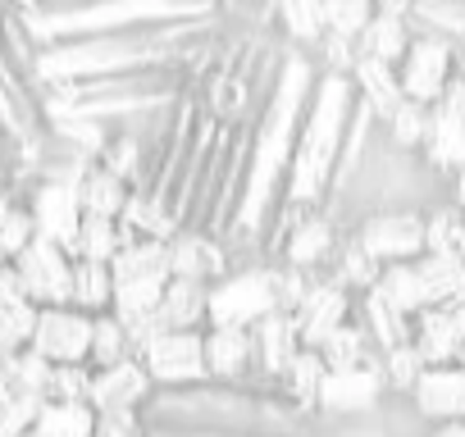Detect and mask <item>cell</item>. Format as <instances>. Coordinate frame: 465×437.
<instances>
[{
  "label": "cell",
  "mask_w": 465,
  "mask_h": 437,
  "mask_svg": "<svg viewBox=\"0 0 465 437\" xmlns=\"http://www.w3.org/2000/svg\"><path fill=\"white\" fill-rule=\"evenodd\" d=\"M420 160L429 173H438L442 182L456 178L465 169V119L447 114L442 105L429 110V132H424V146H420Z\"/></svg>",
  "instance_id": "17"
},
{
  "label": "cell",
  "mask_w": 465,
  "mask_h": 437,
  "mask_svg": "<svg viewBox=\"0 0 465 437\" xmlns=\"http://www.w3.org/2000/svg\"><path fill=\"white\" fill-rule=\"evenodd\" d=\"M142 369L155 387H196L210 383L205 374V333H155L137 351Z\"/></svg>",
  "instance_id": "4"
},
{
  "label": "cell",
  "mask_w": 465,
  "mask_h": 437,
  "mask_svg": "<svg viewBox=\"0 0 465 437\" xmlns=\"http://www.w3.org/2000/svg\"><path fill=\"white\" fill-rule=\"evenodd\" d=\"M119 224H124L133 238H142V242H173V238L183 233V224L173 218V209H169L164 200L146 196V191H133V196H128Z\"/></svg>",
  "instance_id": "24"
},
{
  "label": "cell",
  "mask_w": 465,
  "mask_h": 437,
  "mask_svg": "<svg viewBox=\"0 0 465 437\" xmlns=\"http://www.w3.org/2000/svg\"><path fill=\"white\" fill-rule=\"evenodd\" d=\"M51 369L55 364H46L33 346H24V351H15L10 360H0V374H5V387L10 392H19V396H46V383H51Z\"/></svg>",
  "instance_id": "35"
},
{
  "label": "cell",
  "mask_w": 465,
  "mask_h": 437,
  "mask_svg": "<svg viewBox=\"0 0 465 437\" xmlns=\"http://www.w3.org/2000/svg\"><path fill=\"white\" fill-rule=\"evenodd\" d=\"M205 374L223 387H261L252 333L242 328H205Z\"/></svg>",
  "instance_id": "14"
},
{
  "label": "cell",
  "mask_w": 465,
  "mask_h": 437,
  "mask_svg": "<svg viewBox=\"0 0 465 437\" xmlns=\"http://www.w3.org/2000/svg\"><path fill=\"white\" fill-rule=\"evenodd\" d=\"M379 265L351 242V238H342V247L333 251V265H329V278L338 283V287H347L351 296H361V292H374V283H379Z\"/></svg>",
  "instance_id": "34"
},
{
  "label": "cell",
  "mask_w": 465,
  "mask_h": 437,
  "mask_svg": "<svg viewBox=\"0 0 465 437\" xmlns=\"http://www.w3.org/2000/svg\"><path fill=\"white\" fill-rule=\"evenodd\" d=\"M351 306H356V296H351L347 287H338L329 274H315L311 292H306L302 306L292 310V324H297L302 346H306V351H320V342L351 319Z\"/></svg>",
  "instance_id": "11"
},
{
  "label": "cell",
  "mask_w": 465,
  "mask_h": 437,
  "mask_svg": "<svg viewBox=\"0 0 465 437\" xmlns=\"http://www.w3.org/2000/svg\"><path fill=\"white\" fill-rule=\"evenodd\" d=\"M397 83H401V96L433 110L451 83V46L447 42H433V37H411L401 64H397Z\"/></svg>",
  "instance_id": "8"
},
{
  "label": "cell",
  "mask_w": 465,
  "mask_h": 437,
  "mask_svg": "<svg viewBox=\"0 0 465 437\" xmlns=\"http://www.w3.org/2000/svg\"><path fill=\"white\" fill-rule=\"evenodd\" d=\"M406 401H411V410H415L429 428H438V423H460V419H465V369H460V364L424 369Z\"/></svg>",
  "instance_id": "12"
},
{
  "label": "cell",
  "mask_w": 465,
  "mask_h": 437,
  "mask_svg": "<svg viewBox=\"0 0 465 437\" xmlns=\"http://www.w3.org/2000/svg\"><path fill=\"white\" fill-rule=\"evenodd\" d=\"M205 310H210V287L169 278L155 306V328L160 333H205Z\"/></svg>",
  "instance_id": "18"
},
{
  "label": "cell",
  "mask_w": 465,
  "mask_h": 437,
  "mask_svg": "<svg viewBox=\"0 0 465 437\" xmlns=\"http://www.w3.org/2000/svg\"><path fill=\"white\" fill-rule=\"evenodd\" d=\"M388 401L383 387V369L379 364H356V369H329L320 383V401L315 410L324 419H365Z\"/></svg>",
  "instance_id": "6"
},
{
  "label": "cell",
  "mask_w": 465,
  "mask_h": 437,
  "mask_svg": "<svg viewBox=\"0 0 465 437\" xmlns=\"http://www.w3.org/2000/svg\"><path fill=\"white\" fill-rule=\"evenodd\" d=\"M37 410H42L37 396L5 392V396H0V437H28L33 423H37Z\"/></svg>",
  "instance_id": "41"
},
{
  "label": "cell",
  "mask_w": 465,
  "mask_h": 437,
  "mask_svg": "<svg viewBox=\"0 0 465 437\" xmlns=\"http://www.w3.org/2000/svg\"><path fill=\"white\" fill-rule=\"evenodd\" d=\"M424 437H465V419H460V423H438V428H429Z\"/></svg>",
  "instance_id": "49"
},
{
  "label": "cell",
  "mask_w": 465,
  "mask_h": 437,
  "mask_svg": "<svg viewBox=\"0 0 465 437\" xmlns=\"http://www.w3.org/2000/svg\"><path fill=\"white\" fill-rule=\"evenodd\" d=\"M252 351H256V383L279 392V378L288 374V364H292L297 351H302V337H297L292 315H270V319H261V324L252 328Z\"/></svg>",
  "instance_id": "15"
},
{
  "label": "cell",
  "mask_w": 465,
  "mask_h": 437,
  "mask_svg": "<svg viewBox=\"0 0 465 437\" xmlns=\"http://www.w3.org/2000/svg\"><path fill=\"white\" fill-rule=\"evenodd\" d=\"M460 369H465V351H460Z\"/></svg>",
  "instance_id": "51"
},
{
  "label": "cell",
  "mask_w": 465,
  "mask_h": 437,
  "mask_svg": "<svg viewBox=\"0 0 465 437\" xmlns=\"http://www.w3.org/2000/svg\"><path fill=\"white\" fill-rule=\"evenodd\" d=\"M133 242V233L119 224V218H101V214H83L78 224V238L69 247V260H83V265H114V256Z\"/></svg>",
  "instance_id": "21"
},
{
  "label": "cell",
  "mask_w": 465,
  "mask_h": 437,
  "mask_svg": "<svg viewBox=\"0 0 465 437\" xmlns=\"http://www.w3.org/2000/svg\"><path fill=\"white\" fill-rule=\"evenodd\" d=\"M424 256L465 260V214L451 200H438L433 209H424Z\"/></svg>",
  "instance_id": "28"
},
{
  "label": "cell",
  "mask_w": 465,
  "mask_h": 437,
  "mask_svg": "<svg viewBox=\"0 0 465 437\" xmlns=\"http://www.w3.org/2000/svg\"><path fill=\"white\" fill-rule=\"evenodd\" d=\"M347 238H351L379 269L415 265V260L424 256V214H420V209H383V214L361 218L356 228H347Z\"/></svg>",
  "instance_id": "3"
},
{
  "label": "cell",
  "mask_w": 465,
  "mask_h": 437,
  "mask_svg": "<svg viewBox=\"0 0 465 437\" xmlns=\"http://www.w3.org/2000/svg\"><path fill=\"white\" fill-rule=\"evenodd\" d=\"M324 360H320V351H297V360L288 364V374L279 378V396L283 401H292L297 410H306V414H320L315 410V401H320V383H324Z\"/></svg>",
  "instance_id": "29"
},
{
  "label": "cell",
  "mask_w": 465,
  "mask_h": 437,
  "mask_svg": "<svg viewBox=\"0 0 465 437\" xmlns=\"http://www.w3.org/2000/svg\"><path fill=\"white\" fill-rule=\"evenodd\" d=\"M406 10H411V5H397V0H388V5H374V19H370L365 33L356 37V60H374V64L397 69L401 55H406V46H411Z\"/></svg>",
  "instance_id": "16"
},
{
  "label": "cell",
  "mask_w": 465,
  "mask_h": 437,
  "mask_svg": "<svg viewBox=\"0 0 465 437\" xmlns=\"http://www.w3.org/2000/svg\"><path fill=\"white\" fill-rule=\"evenodd\" d=\"M78 178H83V173H51V169H42V173L28 182V191L19 196V200L28 205V214H33L37 238L51 242V247H60V251L74 247L78 224H83Z\"/></svg>",
  "instance_id": "2"
},
{
  "label": "cell",
  "mask_w": 465,
  "mask_h": 437,
  "mask_svg": "<svg viewBox=\"0 0 465 437\" xmlns=\"http://www.w3.org/2000/svg\"><path fill=\"white\" fill-rule=\"evenodd\" d=\"M420 287H424V306L429 310H451L456 301H465V260L451 256H420L415 260Z\"/></svg>",
  "instance_id": "22"
},
{
  "label": "cell",
  "mask_w": 465,
  "mask_h": 437,
  "mask_svg": "<svg viewBox=\"0 0 465 437\" xmlns=\"http://www.w3.org/2000/svg\"><path fill=\"white\" fill-rule=\"evenodd\" d=\"M133 355V337L114 315H96L92 319V351H87V369H110L119 360Z\"/></svg>",
  "instance_id": "36"
},
{
  "label": "cell",
  "mask_w": 465,
  "mask_h": 437,
  "mask_svg": "<svg viewBox=\"0 0 465 437\" xmlns=\"http://www.w3.org/2000/svg\"><path fill=\"white\" fill-rule=\"evenodd\" d=\"M110 274H114V283H169V251H164V242L133 238L114 256Z\"/></svg>",
  "instance_id": "26"
},
{
  "label": "cell",
  "mask_w": 465,
  "mask_h": 437,
  "mask_svg": "<svg viewBox=\"0 0 465 437\" xmlns=\"http://www.w3.org/2000/svg\"><path fill=\"white\" fill-rule=\"evenodd\" d=\"M342 238L347 233L333 224V214L329 209H315V214H306L302 224L283 238L274 265H288V269H302V274H329L333 251L342 247Z\"/></svg>",
  "instance_id": "10"
},
{
  "label": "cell",
  "mask_w": 465,
  "mask_h": 437,
  "mask_svg": "<svg viewBox=\"0 0 465 437\" xmlns=\"http://www.w3.org/2000/svg\"><path fill=\"white\" fill-rule=\"evenodd\" d=\"M270 315H283L279 310V265L256 260V265L232 269L228 278H219L210 287L205 328H242V333H252Z\"/></svg>",
  "instance_id": "1"
},
{
  "label": "cell",
  "mask_w": 465,
  "mask_h": 437,
  "mask_svg": "<svg viewBox=\"0 0 465 437\" xmlns=\"http://www.w3.org/2000/svg\"><path fill=\"white\" fill-rule=\"evenodd\" d=\"M351 319L370 333V342L379 346V355L392 351V346H406V342H411V319H401V315H397L392 306H383L374 292H361V296H356Z\"/></svg>",
  "instance_id": "25"
},
{
  "label": "cell",
  "mask_w": 465,
  "mask_h": 437,
  "mask_svg": "<svg viewBox=\"0 0 465 437\" xmlns=\"http://www.w3.org/2000/svg\"><path fill=\"white\" fill-rule=\"evenodd\" d=\"M374 296H379L383 306H392L401 319H415L420 310H429V306H424V287H420L415 265H392V269H383L379 283H374Z\"/></svg>",
  "instance_id": "31"
},
{
  "label": "cell",
  "mask_w": 465,
  "mask_h": 437,
  "mask_svg": "<svg viewBox=\"0 0 465 437\" xmlns=\"http://www.w3.org/2000/svg\"><path fill=\"white\" fill-rule=\"evenodd\" d=\"M447 200H451V205L465 214V169H460L456 178H447Z\"/></svg>",
  "instance_id": "46"
},
{
  "label": "cell",
  "mask_w": 465,
  "mask_h": 437,
  "mask_svg": "<svg viewBox=\"0 0 465 437\" xmlns=\"http://www.w3.org/2000/svg\"><path fill=\"white\" fill-rule=\"evenodd\" d=\"M451 78H460V83H465V42H456V46H451Z\"/></svg>",
  "instance_id": "48"
},
{
  "label": "cell",
  "mask_w": 465,
  "mask_h": 437,
  "mask_svg": "<svg viewBox=\"0 0 465 437\" xmlns=\"http://www.w3.org/2000/svg\"><path fill=\"white\" fill-rule=\"evenodd\" d=\"M87 387H92V369L87 364H55L42 401H69V405L83 401L87 405Z\"/></svg>",
  "instance_id": "42"
},
{
  "label": "cell",
  "mask_w": 465,
  "mask_h": 437,
  "mask_svg": "<svg viewBox=\"0 0 465 437\" xmlns=\"http://www.w3.org/2000/svg\"><path fill=\"white\" fill-rule=\"evenodd\" d=\"M133 187L124 178H114L110 169H101L96 160L83 169L78 178V205L83 214H101V218H124V205H128Z\"/></svg>",
  "instance_id": "23"
},
{
  "label": "cell",
  "mask_w": 465,
  "mask_h": 437,
  "mask_svg": "<svg viewBox=\"0 0 465 437\" xmlns=\"http://www.w3.org/2000/svg\"><path fill=\"white\" fill-rule=\"evenodd\" d=\"M96 428V410L83 405V401H42L37 410V423H33V437H92Z\"/></svg>",
  "instance_id": "30"
},
{
  "label": "cell",
  "mask_w": 465,
  "mask_h": 437,
  "mask_svg": "<svg viewBox=\"0 0 465 437\" xmlns=\"http://www.w3.org/2000/svg\"><path fill=\"white\" fill-rule=\"evenodd\" d=\"M379 369H383V387H388V396H411V387L420 383V374H424V360H420V351L406 342V346H392V351H383L379 355Z\"/></svg>",
  "instance_id": "38"
},
{
  "label": "cell",
  "mask_w": 465,
  "mask_h": 437,
  "mask_svg": "<svg viewBox=\"0 0 465 437\" xmlns=\"http://www.w3.org/2000/svg\"><path fill=\"white\" fill-rule=\"evenodd\" d=\"M110 301H114V274L110 265H83L74 260V310L83 315H110Z\"/></svg>",
  "instance_id": "33"
},
{
  "label": "cell",
  "mask_w": 465,
  "mask_h": 437,
  "mask_svg": "<svg viewBox=\"0 0 465 437\" xmlns=\"http://www.w3.org/2000/svg\"><path fill=\"white\" fill-rule=\"evenodd\" d=\"M92 437H146V419L142 410H105L96 414Z\"/></svg>",
  "instance_id": "43"
},
{
  "label": "cell",
  "mask_w": 465,
  "mask_h": 437,
  "mask_svg": "<svg viewBox=\"0 0 465 437\" xmlns=\"http://www.w3.org/2000/svg\"><path fill=\"white\" fill-rule=\"evenodd\" d=\"M320 360L324 369H356V364H379V346L370 342V333L347 319L342 328H333L324 342H320Z\"/></svg>",
  "instance_id": "27"
},
{
  "label": "cell",
  "mask_w": 465,
  "mask_h": 437,
  "mask_svg": "<svg viewBox=\"0 0 465 437\" xmlns=\"http://www.w3.org/2000/svg\"><path fill=\"white\" fill-rule=\"evenodd\" d=\"M19 283H24V296L37 306V310H55V306H74V260L69 251L51 247V242H33L24 256L10 260Z\"/></svg>",
  "instance_id": "5"
},
{
  "label": "cell",
  "mask_w": 465,
  "mask_h": 437,
  "mask_svg": "<svg viewBox=\"0 0 465 437\" xmlns=\"http://www.w3.org/2000/svg\"><path fill=\"white\" fill-rule=\"evenodd\" d=\"M447 315H451V324H456V333H460V342H465V301H456Z\"/></svg>",
  "instance_id": "50"
},
{
  "label": "cell",
  "mask_w": 465,
  "mask_h": 437,
  "mask_svg": "<svg viewBox=\"0 0 465 437\" xmlns=\"http://www.w3.org/2000/svg\"><path fill=\"white\" fill-rule=\"evenodd\" d=\"M151 392H155L151 374L142 369L137 355H128V360H119V364H110V369H92L87 405H92L96 414H105V410H142V405L151 401Z\"/></svg>",
  "instance_id": "13"
},
{
  "label": "cell",
  "mask_w": 465,
  "mask_h": 437,
  "mask_svg": "<svg viewBox=\"0 0 465 437\" xmlns=\"http://www.w3.org/2000/svg\"><path fill=\"white\" fill-rule=\"evenodd\" d=\"M164 251H169V278L201 283V287H214V283L228 278L232 269H242L223 238H210V233H201V228H183L173 242H164Z\"/></svg>",
  "instance_id": "7"
},
{
  "label": "cell",
  "mask_w": 465,
  "mask_h": 437,
  "mask_svg": "<svg viewBox=\"0 0 465 437\" xmlns=\"http://www.w3.org/2000/svg\"><path fill=\"white\" fill-rule=\"evenodd\" d=\"M411 346L420 351L424 369L460 364V351H465V342H460V333H456V324H451L447 310H420L411 319Z\"/></svg>",
  "instance_id": "20"
},
{
  "label": "cell",
  "mask_w": 465,
  "mask_h": 437,
  "mask_svg": "<svg viewBox=\"0 0 465 437\" xmlns=\"http://www.w3.org/2000/svg\"><path fill=\"white\" fill-rule=\"evenodd\" d=\"M424 132H429V110H424V105H415V101H406V105L383 123L388 146H392V151H401V155H420Z\"/></svg>",
  "instance_id": "37"
},
{
  "label": "cell",
  "mask_w": 465,
  "mask_h": 437,
  "mask_svg": "<svg viewBox=\"0 0 465 437\" xmlns=\"http://www.w3.org/2000/svg\"><path fill=\"white\" fill-rule=\"evenodd\" d=\"M374 19V5L370 0H329L324 5V33L338 37V42H351L365 33V24Z\"/></svg>",
  "instance_id": "39"
},
{
  "label": "cell",
  "mask_w": 465,
  "mask_h": 437,
  "mask_svg": "<svg viewBox=\"0 0 465 437\" xmlns=\"http://www.w3.org/2000/svg\"><path fill=\"white\" fill-rule=\"evenodd\" d=\"M19 200V191H15V182H10V173L5 169H0V214H5L10 205Z\"/></svg>",
  "instance_id": "47"
},
{
  "label": "cell",
  "mask_w": 465,
  "mask_h": 437,
  "mask_svg": "<svg viewBox=\"0 0 465 437\" xmlns=\"http://www.w3.org/2000/svg\"><path fill=\"white\" fill-rule=\"evenodd\" d=\"M411 37H433V42H465V5H411L406 10Z\"/></svg>",
  "instance_id": "32"
},
{
  "label": "cell",
  "mask_w": 465,
  "mask_h": 437,
  "mask_svg": "<svg viewBox=\"0 0 465 437\" xmlns=\"http://www.w3.org/2000/svg\"><path fill=\"white\" fill-rule=\"evenodd\" d=\"M15 306H33L24 296V283L15 274V265H0V310H15Z\"/></svg>",
  "instance_id": "45"
},
{
  "label": "cell",
  "mask_w": 465,
  "mask_h": 437,
  "mask_svg": "<svg viewBox=\"0 0 465 437\" xmlns=\"http://www.w3.org/2000/svg\"><path fill=\"white\" fill-rule=\"evenodd\" d=\"M33 242H37L33 214H28V205H24V200H15L5 214H0V256L15 260V256H24Z\"/></svg>",
  "instance_id": "40"
},
{
  "label": "cell",
  "mask_w": 465,
  "mask_h": 437,
  "mask_svg": "<svg viewBox=\"0 0 465 437\" xmlns=\"http://www.w3.org/2000/svg\"><path fill=\"white\" fill-rule=\"evenodd\" d=\"M333 432V423H329ZM320 432V437H329ZM146 437H274V432H219V428H146Z\"/></svg>",
  "instance_id": "44"
},
{
  "label": "cell",
  "mask_w": 465,
  "mask_h": 437,
  "mask_svg": "<svg viewBox=\"0 0 465 437\" xmlns=\"http://www.w3.org/2000/svg\"><path fill=\"white\" fill-rule=\"evenodd\" d=\"M351 92H356V101L379 119V128L406 105V96H401V83H397V69H388V64H374V60H356L351 64Z\"/></svg>",
  "instance_id": "19"
},
{
  "label": "cell",
  "mask_w": 465,
  "mask_h": 437,
  "mask_svg": "<svg viewBox=\"0 0 465 437\" xmlns=\"http://www.w3.org/2000/svg\"><path fill=\"white\" fill-rule=\"evenodd\" d=\"M46 364H87L92 351V315L74 310V306H55V310H37V328L28 342Z\"/></svg>",
  "instance_id": "9"
}]
</instances>
